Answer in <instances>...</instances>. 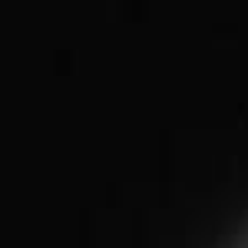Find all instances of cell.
<instances>
[{"instance_id":"1","label":"cell","mask_w":248,"mask_h":248,"mask_svg":"<svg viewBox=\"0 0 248 248\" xmlns=\"http://www.w3.org/2000/svg\"><path fill=\"white\" fill-rule=\"evenodd\" d=\"M225 248H248V222H245L238 232H235V235H232V242H229Z\"/></svg>"}]
</instances>
